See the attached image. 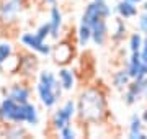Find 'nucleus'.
I'll use <instances>...</instances> for the list:
<instances>
[{"label": "nucleus", "mask_w": 147, "mask_h": 139, "mask_svg": "<svg viewBox=\"0 0 147 139\" xmlns=\"http://www.w3.org/2000/svg\"><path fill=\"white\" fill-rule=\"evenodd\" d=\"M75 105H77L75 119L79 126L105 124L110 119L108 93L101 84H93L82 88L75 100Z\"/></svg>", "instance_id": "f257e3e1"}, {"label": "nucleus", "mask_w": 147, "mask_h": 139, "mask_svg": "<svg viewBox=\"0 0 147 139\" xmlns=\"http://www.w3.org/2000/svg\"><path fill=\"white\" fill-rule=\"evenodd\" d=\"M75 53H77V46L74 44L70 38H59L57 41L53 44L51 48V57L53 62L59 67L69 65L75 59Z\"/></svg>", "instance_id": "f03ea898"}, {"label": "nucleus", "mask_w": 147, "mask_h": 139, "mask_svg": "<svg viewBox=\"0 0 147 139\" xmlns=\"http://www.w3.org/2000/svg\"><path fill=\"white\" fill-rule=\"evenodd\" d=\"M0 123H23L25 124V107L23 103L2 96L0 100Z\"/></svg>", "instance_id": "7ed1b4c3"}, {"label": "nucleus", "mask_w": 147, "mask_h": 139, "mask_svg": "<svg viewBox=\"0 0 147 139\" xmlns=\"http://www.w3.org/2000/svg\"><path fill=\"white\" fill-rule=\"evenodd\" d=\"M39 70V59L38 54L33 51H18V69L16 75L23 80L31 82V79L38 74Z\"/></svg>", "instance_id": "20e7f679"}, {"label": "nucleus", "mask_w": 147, "mask_h": 139, "mask_svg": "<svg viewBox=\"0 0 147 139\" xmlns=\"http://www.w3.org/2000/svg\"><path fill=\"white\" fill-rule=\"evenodd\" d=\"M110 16H111V7L106 0H92V2H88L85 5V10L82 13L80 22L92 26L98 20H101V18L108 20Z\"/></svg>", "instance_id": "39448f33"}, {"label": "nucleus", "mask_w": 147, "mask_h": 139, "mask_svg": "<svg viewBox=\"0 0 147 139\" xmlns=\"http://www.w3.org/2000/svg\"><path fill=\"white\" fill-rule=\"evenodd\" d=\"M28 0H0V23L2 25H11L16 23L18 16L26 10Z\"/></svg>", "instance_id": "423d86ee"}, {"label": "nucleus", "mask_w": 147, "mask_h": 139, "mask_svg": "<svg viewBox=\"0 0 147 139\" xmlns=\"http://www.w3.org/2000/svg\"><path fill=\"white\" fill-rule=\"evenodd\" d=\"M18 41L21 43L23 48L30 49L33 53H36L38 56H51V48H53V44H49L46 39H41V38L36 36V33L34 31H23L18 36Z\"/></svg>", "instance_id": "0eeeda50"}, {"label": "nucleus", "mask_w": 147, "mask_h": 139, "mask_svg": "<svg viewBox=\"0 0 147 139\" xmlns=\"http://www.w3.org/2000/svg\"><path fill=\"white\" fill-rule=\"evenodd\" d=\"M2 93H3V96H10L11 100H15L18 103H26L33 96V87L30 85L28 80L20 79L18 82H13L8 87H3Z\"/></svg>", "instance_id": "6e6552de"}, {"label": "nucleus", "mask_w": 147, "mask_h": 139, "mask_svg": "<svg viewBox=\"0 0 147 139\" xmlns=\"http://www.w3.org/2000/svg\"><path fill=\"white\" fill-rule=\"evenodd\" d=\"M34 92H36L39 103H41L46 110H53V108H56L57 107V103L61 102V98L57 96V93H56V90H54L53 87H47V85H44V84H41V82H36Z\"/></svg>", "instance_id": "1a4fd4ad"}, {"label": "nucleus", "mask_w": 147, "mask_h": 139, "mask_svg": "<svg viewBox=\"0 0 147 139\" xmlns=\"http://www.w3.org/2000/svg\"><path fill=\"white\" fill-rule=\"evenodd\" d=\"M47 22H49V26H51L49 39L57 41L59 38L62 36V26H64V15L57 3L49 5V20Z\"/></svg>", "instance_id": "9d476101"}, {"label": "nucleus", "mask_w": 147, "mask_h": 139, "mask_svg": "<svg viewBox=\"0 0 147 139\" xmlns=\"http://www.w3.org/2000/svg\"><path fill=\"white\" fill-rule=\"evenodd\" d=\"M92 43L96 44L98 48H103L108 39H110V26H108V20L101 18L96 23L92 25Z\"/></svg>", "instance_id": "9b49d317"}, {"label": "nucleus", "mask_w": 147, "mask_h": 139, "mask_svg": "<svg viewBox=\"0 0 147 139\" xmlns=\"http://www.w3.org/2000/svg\"><path fill=\"white\" fill-rule=\"evenodd\" d=\"M30 131H28L26 124L23 123H0V136L8 139H20L26 138Z\"/></svg>", "instance_id": "f8f14e48"}, {"label": "nucleus", "mask_w": 147, "mask_h": 139, "mask_svg": "<svg viewBox=\"0 0 147 139\" xmlns=\"http://www.w3.org/2000/svg\"><path fill=\"white\" fill-rule=\"evenodd\" d=\"M126 70L129 72L131 79H142L146 77V64L141 59V51L129 54V59L126 62Z\"/></svg>", "instance_id": "ddd939ff"}, {"label": "nucleus", "mask_w": 147, "mask_h": 139, "mask_svg": "<svg viewBox=\"0 0 147 139\" xmlns=\"http://www.w3.org/2000/svg\"><path fill=\"white\" fill-rule=\"evenodd\" d=\"M36 75H38V82H41V84H44V85H47V87H53L59 98H62L64 88H62V85H61V82L57 80V75L54 74L53 70L41 69V70H38Z\"/></svg>", "instance_id": "4468645a"}, {"label": "nucleus", "mask_w": 147, "mask_h": 139, "mask_svg": "<svg viewBox=\"0 0 147 139\" xmlns=\"http://www.w3.org/2000/svg\"><path fill=\"white\" fill-rule=\"evenodd\" d=\"M57 80L61 82L64 92H72L77 85V77H75V72H74L69 65H64V67H59L57 74Z\"/></svg>", "instance_id": "2eb2a0df"}, {"label": "nucleus", "mask_w": 147, "mask_h": 139, "mask_svg": "<svg viewBox=\"0 0 147 139\" xmlns=\"http://www.w3.org/2000/svg\"><path fill=\"white\" fill-rule=\"evenodd\" d=\"M127 138L129 139H147V133H144V123L141 119V115H131L129 126H127Z\"/></svg>", "instance_id": "dca6fc26"}, {"label": "nucleus", "mask_w": 147, "mask_h": 139, "mask_svg": "<svg viewBox=\"0 0 147 139\" xmlns=\"http://www.w3.org/2000/svg\"><path fill=\"white\" fill-rule=\"evenodd\" d=\"M115 13L118 16H121L123 20H131V18H136L137 16L139 8H137L136 3H132L129 0H119L115 5Z\"/></svg>", "instance_id": "f3484780"}, {"label": "nucleus", "mask_w": 147, "mask_h": 139, "mask_svg": "<svg viewBox=\"0 0 147 139\" xmlns=\"http://www.w3.org/2000/svg\"><path fill=\"white\" fill-rule=\"evenodd\" d=\"M127 25H126V22L121 18V16H118V18H115V30L111 31V36H110V39H111V43L113 44H121V43H124V39L127 38Z\"/></svg>", "instance_id": "a211bd4d"}, {"label": "nucleus", "mask_w": 147, "mask_h": 139, "mask_svg": "<svg viewBox=\"0 0 147 139\" xmlns=\"http://www.w3.org/2000/svg\"><path fill=\"white\" fill-rule=\"evenodd\" d=\"M25 107V124L30 128H36L39 121H41V115H39V108L30 100V102L23 103Z\"/></svg>", "instance_id": "6ab92c4d"}, {"label": "nucleus", "mask_w": 147, "mask_h": 139, "mask_svg": "<svg viewBox=\"0 0 147 139\" xmlns=\"http://www.w3.org/2000/svg\"><path fill=\"white\" fill-rule=\"evenodd\" d=\"M131 80L132 79H131V75H129V72L126 70V67L118 69L116 72H113V75H111V85H113V88H116L118 92L124 90Z\"/></svg>", "instance_id": "aec40b11"}, {"label": "nucleus", "mask_w": 147, "mask_h": 139, "mask_svg": "<svg viewBox=\"0 0 147 139\" xmlns=\"http://www.w3.org/2000/svg\"><path fill=\"white\" fill-rule=\"evenodd\" d=\"M67 123H72V119H70V118L64 113V110L61 107L56 108V110L53 111V115H51V119H49V126H51V129L57 134L59 129L64 128Z\"/></svg>", "instance_id": "412c9836"}, {"label": "nucleus", "mask_w": 147, "mask_h": 139, "mask_svg": "<svg viewBox=\"0 0 147 139\" xmlns=\"http://www.w3.org/2000/svg\"><path fill=\"white\" fill-rule=\"evenodd\" d=\"M88 43H92V28L87 23L80 22L79 28H77V46L85 48V46H88Z\"/></svg>", "instance_id": "4be33fe9"}, {"label": "nucleus", "mask_w": 147, "mask_h": 139, "mask_svg": "<svg viewBox=\"0 0 147 139\" xmlns=\"http://www.w3.org/2000/svg\"><path fill=\"white\" fill-rule=\"evenodd\" d=\"M15 54V46L10 41H0V74L3 69V64Z\"/></svg>", "instance_id": "5701e85b"}, {"label": "nucleus", "mask_w": 147, "mask_h": 139, "mask_svg": "<svg viewBox=\"0 0 147 139\" xmlns=\"http://www.w3.org/2000/svg\"><path fill=\"white\" fill-rule=\"evenodd\" d=\"M57 136L61 139H75L79 138V131H77V124L67 123L64 128H61L57 131Z\"/></svg>", "instance_id": "b1692460"}, {"label": "nucleus", "mask_w": 147, "mask_h": 139, "mask_svg": "<svg viewBox=\"0 0 147 139\" xmlns=\"http://www.w3.org/2000/svg\"><path fill=\"white\" fill-rule=\"evenodd\" d=\"M137 15H139V18H137V31L146 34L147 33V0L142 2L141 13H137Z\"/></svg>", "instance_id": "393cba45"}, {"label": "nucleus", "mask_w": 147, "mask_h": 139, "mask_svg": "<svg viewBox=\"0 0 147 139\" xmlns=\"http://www.w3.org/2000/svg\"><path fill=\"white\" fill-rule=\"evenodd\" d=\"M142 34L141 31H136V33H131L129 34V41H127V46H129V53H136V51H141V46H142Z\"/></svg>", "instance_id": "a878e982"}, {"label": "nucleus", "mask_w": 147, "mask_h": 139, "mask_svg": "<svg viewBox=\"0 0 147 139\" xmlns=\"http://www.w3.org/2000/svg\"><path fill=\"white\" fill-rule=\"evenodd\" d=\"M64 110V113L67 115L70 119H75V115H77V105H75V100H72V98H69V100H65V102L62 103V107H61Z\"/></svg>", "instance_id": "bb28decb"}, {"label": "nucleus", "mask_w": 147, "mask_h": 139, "mask_svg": "<svg viewBox=\"0 0 147 139\" xmlns=\"http://www.w3.org/2000/svg\"><path fill=\"white\" fill-rule=\"evenodd\" d=\"M38 38H41V39H49V34H51V26H49V22H42L39 26L34 30Z\"/></svg>", "instance_id": "cd10ccee"}, {"label": "nucleus", "mask_w": 147, "mask_h": 139, "mask_svg": "<svg viewBox=\"0 0 147 139\" xmlns=\"http://www.w3.org/2000/svg\"><path fill=\"white\" fill-rule=\"evenodd\" d=\"M141 59L144 64H147V33L142 38V46H141Z\"/></svg>", "instance_id": "c85d7f7f"}, {"label": "nucleus", "mask_w": 147, "mask_h": 139, "mask_svg": "<svg viewBox=\"0 0 147 139\" xmlns=\"http://www.w3.org/2000/svg\"><path fill=\"white\" fill-rule=\"evenodd\" d=\"M142 98L147 100V75L142 79Z\"/></svg>", "instance_id": "c756f323"}, {"label": "nucleus", "mask_w": 147, "mask_h": 139, "mask_svg": "<svg viewBox=\"0 0 147 139\" xmlns=\"http://www.w3.org/2000/svg\"><path fill=\"white\" fill-rule=\"evenodd\" d=\"M141 119H142V123H144V124H147V110H144V111H142Z\"/></svg>", "instance_id": "7c9ffc66"}, {"label": "nucleus", "mask_w": 147, "mask_h": 139, "mask_svg": "<svg viewBox=\"0 0 147 139\" xmlns=\"http://www.w3.org/2000/svg\"><path fill=\"white\" fill-rule=\"evenodd\" d=\"M42 3H46V5H54V3H57V0H41Z\"/></svg>", "instance_id": "2f4dec72"}, {"label": "nucleus", "mask_w": 147, "mask_h": 139, "mask_svg": "<svg viewBox=\"0 0 147 139\" xmlns=\"http://www.w3.org/2000/svg\"><path fill=\"white\" fill-rule=\"evenodd\" d=\"M129 2H132V3H136V5H139V3H142L144 0H129Z\"/></svg>", "instance_id": "473e14b6"}, {"label": "nucleus", "mask_w": 147, "mask_h": 139, "mask_svg": "<svg viewBox=\"0 0 147 139\" xmlns=\"http://www.w3.org/2000/svg\"><path fill=\"white\" fill-rule=\"evenodd\" d=\"M146 75H147V64H146Z\"/></svg>", "instance_id": "72a5a7b5"}]
</instances>
